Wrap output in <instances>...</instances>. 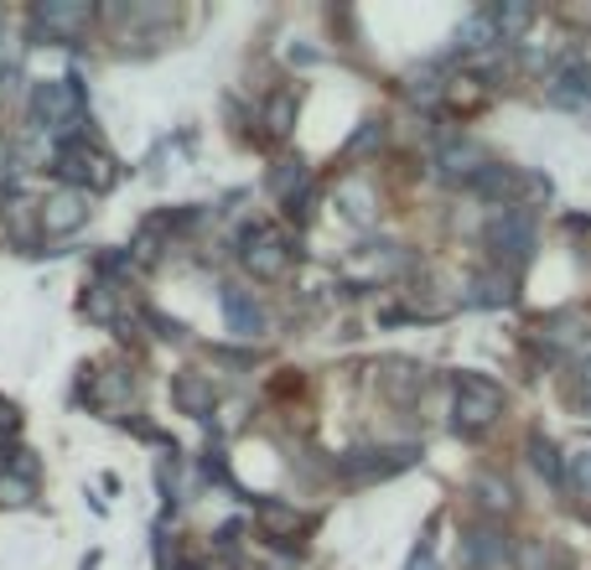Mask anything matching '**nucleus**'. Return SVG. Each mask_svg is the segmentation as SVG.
Wrapping results in <instances>:
<instances>
[{"instance_id":"1","label":"nucleus","mask_w":591,"mask_h":570,"mask_svg":"<svg viewBox=\"0 0 591 570\" xmlns=\"http://www.w3.org/2000/svg\"><path fill=\"white\" fill-rule=\"evenodd\" d=\"M499 390H493V384H487V379H456V410H462V415H467V425L472 431H477V425H487L493 421V415H499Z\"/></svg>"},{"instance_id":"2","label":"nucleus","mask_w":591,"mask_h":570,"mask_svg":"<svg viewBox=\"0 0 591 570\" xmlns=\"http://www.w3.org/2000/svg\"><path fill=\"white\" fill-rule=\"evenodd\" d=\"M42 224L47 228H58V234H68V228H78L83 224V208H78V197L73 193H62V197H52L42 208Z\"/></svg>"},{"instance_id":"3","label":"nucleus","mask_w":591,"mask_h":570,"mask_svg":"<svg viewBox=\"0 0 591 570\" xmlns=\"http://www.w3.org/2000/svg\"><path fill=\"white\" fill-rule=\"evenodd\" d=\"M224 312H228V322H234V332H244V337H249V332H259V322H265L255 301H244L239 291H224Z\"/></svg>"},{"instance_id":"4","label":"nucleus","mask_w":591,"mask_h":570,"mask_svg":"<svg viewBox=\"0 0 591 570\" xmlns=\"http://www.w3.org/2000/svg\"><path fill=\"white\" fill-rule=\"evenodd\" d=\"M177 400H183V405L193 410V415H203V410L213 405V394L203 390V384H197V379H183V384H177Z\"/></svg>"},{"instance_id":"5","label":"nucleus","mask_w":591,"mask_h":570,"mask_svg":"<svg viewBox=\"0 0 591 570\" xmlns=\"http://www.w3.org/2000/svg\"><path fill=\"white\" fill-rule=\"evenodd\" d=\"M83 16H89V11H83V6H47V11H42V21H47V27L73 31L78 21H83Z\"/></svg>"},{"instance_id":"6","label":"nucleus","mask_w":591,"mask_h":570,"mask_svg":"<svg viewBox=\"0 0 591 570\" xmlns=\"http://www.w3.org/2000/svg\"><path fill=\"white\" fill-rule=\"evenodd\" d=\"M571 478H577V488H591V451L571 456Z\"/></svg>"},{"instance_id":"7","label":"nucleus","mask_w":591,"mask_h":570,"mask_svg":"<svg viewBox=\"0 0 591 570\" xmlns=\"http://www.w3.org/2000/svg\"><path fill=\"white\" fill-rule=\"evenodd\" d=\"M587 400H591V374H587Z\"/></svg>"}]
</instances>
